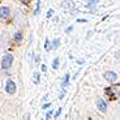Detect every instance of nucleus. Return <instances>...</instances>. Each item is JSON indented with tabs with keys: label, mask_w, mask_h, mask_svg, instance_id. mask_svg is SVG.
<instances>
[{
	"label": "nucleus",
	"mask_w": 120,
	"mask_h": 120,
	"mask_svg": "<svg viewBox=\"0 0 120 120\" xmlns=\"http://www.w3.org/2000/svg\"><path fill=\"white\" fill-rule=\"evenodd\" d=\"M12 61H13V56H12L11 54L4 55L3 61H1V65H3V69H9V68H11V65H12Z\"/></svg>",
	"instance_id": "f257e3e1"
},
{
	"label": "nucleus",
	"mask_w": 120,
	"mask_h": 120,
	"mask_svg": "<svg viewBox=\"0 0 120 120\" xmlns=\"http://www.w3.org/2000/svg\"><path fill=\"white\" fill-rule=\"evenodd\" d=\"M5 90H7V93H9V94H13L16 91V84L12 81V80H8V81H7Z\"/></svg>",
	"instance_id": "f03ea898"
},
{
	"label": "nucleus",
	"mask_w": 120,
	"mask_h": 120,
	"mask_svg": "<svg viewBox=\"0 0 120 120\" xmlns=\"http://www.w3.org/2000/svg\"><path fill=\"white\" fill-rule=\"evenodd\" d=\"M107 94H110L112 99H116V98H117V95H119V87H117V86H112V87H110V89L107 90Z\"/></svg>",
	"instance_id": "7ed1b4c3"
},
{
	"label": "nucleus",
	"mask_w": 120,
	"mask_h": 120,
	"mask_svg": "<svg viewBox=\"0 0 120 120\" xmlns=\"http://www.w3.org/2000/svg\"><path fill=\"white\" fill-rule=\"evenodd\" d=\"M9 17V8L1 7L0 8V18H8Z\"/></svg>",
	"instance_id": "20e7f679"
},
{
	"label": "nucleus",
	"mask_w": 120,
	"mask_h": 120,
	"mask_svg": "<svg viewBox=\"0 0 120 120\" xmlns=\"http://www.w3.org/2000/svg\"><path fill=\"white\" fill-rule=\"evenodd\" d=\"M105 77L107 78L108 81H111V82H115V81L117 80V76H116V73H114V72H106Z\"/></svg>",
	"instance_id": "39448f33"
},
{
	"label": "nucleus",
	"mask_w": 120,
	"mask_h": 120,
	"mask_svg": "<svg viewBox=\"0 0 120 120\" xmlns=\"http://www.w3.org/2000/svg\"><path fill=\"white\" fill-rule=\"evenodd\" d=\"M97 106H98V108H99V111H101V112H106L107 105H106V102L103 101V99H98V103H97Z\"/></svg>",
	"instance_id": "423d86ee"
},
{
	"label": "nucleus",
	"mask_w": 120,
	"mask_h": 120,
	"mask_svg": "<svg viewBox=\"0 0 120 120\" xmlns=\"http://www.w3.org/2000/svg\"><path fill=\"white\" fill-rule=\"evenodd\" d=\"M52 68L54 69H56V68H59V59H54V61H52Z\"/></svg>",
	"instance_id": "0eeeda50"
},
{
	"label": "nucleus",
	"mask_w": 120,
	"mask_h": 120,
	"mask_svg": "<svg viewBox=\"0 0 120 120\" xmlns=\"http://www.w3.org/2000/svg\"><path fill=\"white\" fill-rule=\"evenodd\" d=\"M45 48H46V51H48V50H51V46H50V42H48V39H46Z\"/></svg>",
	"instance_id": "6e6552de"
},
{
	"label": "nucleus",
	"mask_w": 120,
	"mask_h": 120,
	"mask_svg": "<svg viewBox=\"0 0 120 120\" xmlns=\"http://www.w3.org/2000/svg\"><path fill=\"white\" fill-rule=\"evenodd\" d=\"M15 38H16V41H17V42H20V41L22 39V34H21V33H17Z\"/></svg>",
	"instance_id": "1a4fd4ad"
},
{
	"label": "nucleus",
	"mask_w": 120,
	"mask_h": 120,
	"mask_svg": "<svg viewBox=\"0 0 120 120\" xmlns=\"http://www.w3.org/2000/svg\"><path fill=\"white\" fill-rule=\"evenodd\" d=\"M39 8H41V1H37V8H35V15H38L39 13Z\"/></svg>",
	"instance_id": "9d476101"
},
{
	"label": "nucleus",
	"mask_w": 120,
	"mask_h": 120,
	"mask_svg": "<svg viewBox=\"0 0 120 120\" xmlns=\"http://www.w3.org/2000/svg\"><path fill=\"white\" fill-rule=\"evenodd\" d=\"M59 43H60V41H59V39H55V41H54V43H52V47H54V48H56L57 46H59Z\"/></svg>",
	"instance_id": "9b49d317"
},
{
	"label": "nucleus",
	"mask_w": 120,
	"mask_h": 120,
	"mask_svg": "<svg viewBox=\"0 0 120 120\" xmlns=\"http://www.w3.org/2000/svg\"><path fill=\"white\" fill-rule=\"evenodd\" d=\"M34 82H35V84H38V82H39V75H38V73L34 75Z\"/></svg>",
	"instance_id": "f8f14e48"
},
{
	"label": "nucleus",
	"mask_w": 120,
	"mask_h": 120,
	"mask_svg": "<svg viewBox=\"0 0 120 120\" xmlns=\"http://www.w3.org/2000/svg\"><path fill=\"white\" fill-rule=\"evenodd\" d=\"M52 15H54V11H52V9H50V11H48V13H47V17L48 18L52 17Z\"/></svg>",
	"instance_id": "ddd939ff"
},
{
	"label": "nucleus",
	"mask_w": 120,
	"mask_h": 120,
	"mask_svg": "<svg viewBox=\"0 0 120 120\" xmlns=\"http://www.w3.org/2000/svg\"><path fill=\"white\" fill-rule=\"evenodd\" d=\"M60 112H61V110L59 108V110H57V111L55 112V116H59V115H60Z\"/></svg>",
	"instance_id": "4468645a"
},
{
	"label": "nucleus",
	"mask_w": 120,
	"mask_h": 120,
	"mask_svg": "<svg viewBox=\"0 0 120 120\" xmlns=\"http://www.w3.org/2000/svg\"><path fill=\"white\" fill-rule=\"evenodd\" d=\"M51 115H52V111H48V112H47V115H46V117L48 119V117L51 116Z\"/></svg>",
	"instance_id": "2eb2a0df"
},
{
	"label": "nucleus",
	"mask_w": 120,
	"mask_h": 120,
	"mask_svg": "<svg viewBox=\"0 0 120 120\" xmlns=\"http://www.w3.org/2000/svg\"><path fill=\"white\" fill-rule=\"evenodd\" d=\"M48 107H50V103H47V105L43 106V108H45V110H46V108H48Z\"/></svg>",
	"instance_id": "dca6fc26"
},
{
	"label": "nucleus",
	"mask_w": 120,
	"mask_h": 120,
	"mask_svg": "<svg viewBox=\"0 0 120 120\" xmlns=\"http://www.w3.org/2000/svg\"><path fill=\"white\" fill-rule=\"evenodd\" d=\"M20 1H22V3H25V4H26V3H29L30 0H20Z\"/></svg>",
	"instance_id": "f3484780"
},
{
	"label": "nucleus",
	"mask_w": 120,
	"mask_h": 120,
	"mask_svg": "<svg viewBox=\"0 0 120 120\" xmlns=\"http://www.w3.org/2000/svg\"><path fill=\"white\" fill-rule=\"evenodd\" d=\"M90 1H94V0H90Z\"/></svg>",
	"instance_id": "a211bd4d"
},
{
	"label": "nucleus",
	"mask_w": 120,
	"mask_h": 120,
	"mask_svg": "<svg viewBox=\"0 0 120 120\" xmlns=\"http://www.w3.org/2000/svg\"><path fill=\"white\" fill-rule=\"evenodd\" d=\"M0 1H1V0H0Z\"/></svg>",
	"instance_id": "6ab92c4d"
}]
</instances>
